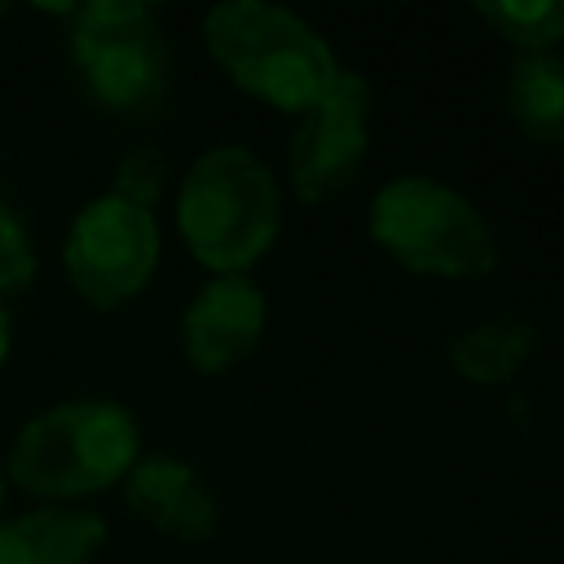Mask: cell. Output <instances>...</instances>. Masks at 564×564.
Listing matches in <instances>:
<instances>
[{"label": "cell", "instance_id": "10", "mask_svg": "<svg viewBox=\"0 0 564 564\" xmlns=\"http://www.w3.org/2000/svg\"><path fill=\"white\" fill-rule=\"evenodd\" d=\"M101 538L106 529L88 511H31L0 524V564H93Z\"/></svg>", "mask_w": 564, "mask_h": 564}, {"label": "cell", "instance_id": "15", "mask_svg": "<svg viewBox=\"0 0 564 564\" xmlns=\"http://www.w3.org/2000/svg\"><path fill=\"white\" fill-rule=\"evenodd\" d=\"M35 278V251L26 229L13 220V212L0 203V295L4 291H22Z\"/></svg>", "mask_w": 564, "mask_h": 564}, {"label": "cell", "instance_id": "17", "mask_svg": "<svg viewBox=\"0 0 564 564\" xmlns=\"http://www.w3.org/2000/svg\"><path fill=\"white\" fill-rule=\"evenodd\" d=\"M0 498H4V480H0Z\"/></svg>", "mask_w": 564, "mask_h": 564}, {"label": "cell", "instance_id": "5", "mask_svg": "<svg viewBox=\"0 0 564 564\" xmlns=\"http://www.w3.org/2000/svg\"><path fill=\"white\" fill-rule=\"evenodd\" d=\"M75 66L88 79V93L119 110H145L167 88V57L154 26V13L137 0H97L75 13L70 31Z\"/></svg>", "mask_w": 564, "mask_h": 564}, {"label": "cell", "instance_id": "8", "mask_svg": "<svg viewBox=\"0 0 564 564\" xmlns=\"http://www.w3.org/2000/svg\"><path fill=\"white\" fill-rule=\"evenodd\" d=\"M264 335V295L242 273H220L185 308V357L194 370L238 366Z\"/></svg>", "mask_w": 564, "mask_h": 564}, {"label": "cell", "instance_id": "12", "mask_svg": "<svg viewBox=\"0 0 564 564\" xmlns=\"http://www.w3.org/2000/svg\"><path fill=\"white\" fill-rule=\"evenodd\" d=\"M533 352V326L520 317H489L480 326H467L449 344V361L471 383H507L520 375V366Z\"/></svg>", "mask_w": 564, "mask_h": 564}, {"label": "cell", "instance_id": "4", "mask_svg": "<svg viewBox=\"0 0 564 564\" xmlns=\"http://www.w3.org/2000/svg\"><path fill=\"white\" fill-rule=\"evenodd\" d=\"M370 229L379 247L414 273L476 278L498 260L485 216L449 185L432 176H401L379 189Z\"/></svg>", "mask_w": 564, "mask_h": 564}, {"label": "cell", "instance_id": "11", "mask_svg": "<svg viewBox=\"0 0 564 564\" xmlns=\"http://www.w3.org/2000/svg\"><path fill=\"white\" fill-rule=\"evenodd\" d=\"M507 110L524 137L555 145L564 141V62L551 53H529L511 66Z\"/></svg>", "mask_w": 564, "mask_h": 564}, {"label": "cell", "instance_id": "14", "mask_svg": "<svg viewBox=\"0 0 564 564\" xmlns=\"http://www.w3.org/2000/svg\"><path fill=\"white\" fill-rule=\"evenodd\" d=\"M163 172H167V163H163V154H159V150H132V154H123V163H119V172H115V189H110V194L150 212V203L163 194Z\"/></svg>", "mask_w": 564, "mask_h": 564}, {"label": "cell", "instance_id": "2", "mask_svg": "<svg viewBox=\"0 0 564 564\" xmlns=\"http://www.w3.org/2000/svg\"><path fill=\"white\" fill-rule=\"evenodd\" d=\"M278 185L242 145L207 150L189 167L176 203L189 251L216 273H238L260 260L278 238Z\"/></svg>", "mask_w": 564, "mask_h": 564}, {"label": "cell", "instance_id": "9", "mask_svg": "<svg viewBox=\"0 0 564 564\" xmlns=\"http://www.w3.org/2000/svg\"><path fill=\"white\" fill-rule=\"evenodd\" d=\"M128 507L159 533L172 538H207L216 524V502L198 485V476L176 458H145L128 471Z\"/></svg>", "mask_w": 564, "mask_h": 564}, {"label": "cell", "instance_id": "6", "mask_svg": "<svg viewBox=\"0 0 564 564\" xmlns=\"http://www.w3.org/2000/svg\"><path fill=\"white\" fill-rule=\"evenodd\" d=\"M159 264V225L145 207L123 203L115 194L88 203L66 238V273L70 286L93 308L128 304Z\"/></svg>", "mask_w": 564, "mask_h": 564}, {"label": "cell", "instance_id": "3", "mask_svg": "<svg viewBox=\"0 0 564 564\" xmlns=\"http://www.w3.org/2000/svg\"><path fill=\"white\" fill-rule=\"evenodd\" d=\"M137 467V423L110 401H66L35 414L9 454V476L40 498H84Z\"/></svg>", "mask_w": 564, "mask_h": 564}, {"label": "cell", "instance_id": "1", "mask_svg": "<svg viewBox=\"0 0 564 564\" xmlns=\"http://www.w3.org/2000/svg\"><path fill=\"white\" fill-rule=\"evenodd\" d=\"M207 48L247 93L295 115H304L339 79L322 35L291 9L264 0L216 4L207 13Z\"/></svg>", "mask_w": 564, "mask_h": 564}, {"label": "cell", "instance_id": "13", "mask_svg": "<svg viewBox=\"0 0 564 564\" xmlns=\"http://www.w3.org/2000/svg\"><path fill=\"white\" fill-rule=\"evenodd\" d=\"M507 44L529 53H551L564 40V0H494L476 9Z\"/></svg>", "mask_w": 564, "mask_h": 564}, {"label": "cell", "instance_id": "18", "mask_svg": "<svg viewBox=\"0 0 564 564\" xmlns=\"http://www.w3.org/2000/svg\"><path fill=\"white\" fill-rule=\"evenodd\" d=\"M0 18H4V4H0Z\"/></svg>", "mask_w": 564, "mask_h": 564}, {"label": "cell", "instance_id": "16", "mask_svg": "<svg viewBox=\"0 0 564 564\" xmlns=\"http://www.w3.org/2000/svg\"><path fill=\"white\" fill-rule=\"evenodd\" d=\"M4 352H9V317L0 308V361H4Z\"/></svg>", "mask_w": 564, "mask_h": 564}, {"label": "cell", "instance_id": "7", "mask_svg": "<svg viewBox=\"0 0 564 564\" xmlns=\"http://www.w3.org/2000/svg\"><path fill=\"white\" fill-rule=\"evenodd\" d=\"M366 115L370 93L357 75H344L300 115L291 137V181L304 203H326L344 194L366 159Z\"/></svg>", "mask_w": 564, "mask_h": 564}]
</instances>
